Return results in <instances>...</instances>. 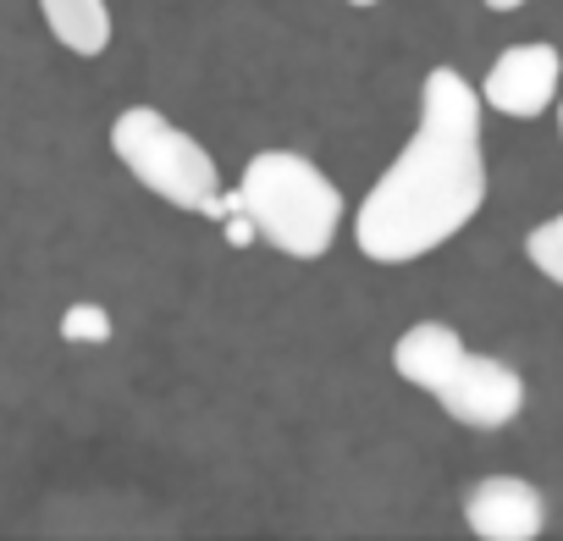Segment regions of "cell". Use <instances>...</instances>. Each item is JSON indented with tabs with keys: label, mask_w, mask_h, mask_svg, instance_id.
I'll use <instances>...</instances> for the list:
<instances>
[{
	"label": "cell",
	"mask_w": 563,
	"mask_h": 541,
	"mask_svg": "<svg viewBox=\"0 0 563 541\" xmlns=\"http://www.w3.org/2000/svg\"><path fill=\"white\" fill-rule=\"evenodd\" d=\"M481 100L453 67H431L420 84V128L365 194L354 216V243L382 265H409L459 238L481 216Z\"/></svg>",
	"instance_id": "1"
},
{
	"label": "cell",
	"mask_w": 563,
	"mask_h": 541,
	"mask_svg": "<svg viewBox=\"0 0 563 541\" xmlns=\"http://www.w3.org/2000/svg\"><path fill=\"white\" fill-rule=\"evenodd\" d=\"M238 210L271 249L294 260H321L343 227V194L310 155H294V150H260L243 166Z\"/></svg>",
	"instance_id": "2"
},
{
	"label": "cell",
	"mask_w": 563,
	"mask_h": 541,
	"mask_svg": "<svg viewBox=\"0 0 563 541\" xmlns=\"http://www.w3.org/2000/svg\"><path fill=\"white\" fill-rule=\"evenodd\" d=\"M111 150L117 161L166 205L177 210H199L216 188H221V172H216V155L183 133L177 122H166L155 106H128L117 122H111Z\"/></svg>",
	"instance_id": "3"
},
{
	"label": "cell",
	"mask_w": 563,
	"mask_h": 541,
	"mask_svg": "<svg viewBox=\"0 0 563 541\" xmlns=\"http://www.w3.org/2000/svg\"><path fill=\"white\" fill-rule=\"evenodd\" d=\"M437 404H442L459 426H470V431H497V426L519 420V409H525V382H519L514 365L464 349L459 365L442 376Z\"/></svg>",
	"instance_id": "4"
},
{
	"label": "cell",
	"mask_w": 563,
	"mask_h": 541,
	"mask_svg": "<svg viewBox=\"0 0 563 541\" xmlns=\"http://www.w3.org/2000/svg\"><path fill=\"white\" fill-rule=\"evenodd\" d=\"M552 95H558V51L552 45H508L481 84V100L519 122L541 117L552 106Z\"/></svg>",
	"instance_id": "5"
},
{
	"label": "cell",
	"mask_w": 563,
	"mask_h": 541,
	"mask_svg": "<svg viewBox=\"0 0 563 541\" xmlns=\"http://www.w3.org/2000/svg\"><path fill=\"white\" fill-rule=\"evenodd\" d=\"M464 525L481 541H536L547 525V503L519 475H486L464 497Z\"/></svg>",
	"instance_id": "6"
},
{
	"label": "cell",
	"mask_w": 563,
	"mask_h": 541,
	"mask_svg": "<svg viewBox=\"0 0 563 541\" xmlns=\"http://www.w3.org/2000/svg\"><path fill=\"white\" fill-rule=\"evenodd\" d=\"M459 354H464V338H459L448 321H420V327H409V332L393 343V371H398L404 382L437 393L442 376L459 365Z\"/></svg>",
	"instance_id": "7"
},
{
	"label": "cell",
	"mask_w": 563,
	"mask_h": 541,
	"mask_svg": "<svg viewBox=\"0 0 563 541\" xmlns=\"http://www.w3.org/2000/svg\"><path fill=\"white\" fill-rule=\"evenodd\" d=\"M40 12H45L56 45H67L73 56H100L111 45V12H106V0H40Z\"/></svg>",
	"instance_id": "8"
},
{
	"label": "cell",
	"mask_w": 563,
	"mask_h": 541,
	"mask_svg": "<svg viewBox=\"0 0 563 541\" xmlns=\"http://www.w3.org/2000/svg\"><path fill=\"white\" fill-rule=\"evenodd\" d=\"M525 254L536 260V270H541L547 283H563V216L541 221V227L525 238Z\"/></svg>",
	"instance_id": "9"
},
{
	"label": "cell",
	"mask_w": 563,
	"mask_h": 541,
	"mask_svg": "<svg viewBox=\"0 0 563 541\" xmlns=\"http://www.w3.org/2000/svg\"><path fill=\"white\" fill-rule=\"evenodd\" d=\"M62 338L67 343H111V316L100 305H73L62 316Z\"/></svg>",
	"instance_id": "10"
},
{
	"label": "cell",
	"mask_w": 563,
	"mask_h": 541,
	"mask_svg": "<svg viewBox=\"0 0 563 541\" xmlns=\"http://www.w3.org/2000/svg\"><path fill=\"white\" fill-rule=\"evenodd\" d=\"M221 221H227V227H221V232H227V243H238V249H243V243L254 238V227H249V216H243V210H232V216H221Z\"/></svg>",
	"instance_id": "11"
},
{
	"label": "cell",
	"mask_w": 563,
	"mask_h": 541,
	"mask_svg": "<svg viewBox=\"0 0 563 541\" xmlns=\"http://www.w3.org/2000/svg\"><path fill=\"white\" fill-rule=\"evenodd\" d=\"M525 0H486V12H519Z\"/></svg>",
	"instance_id": "12"
},
{
	"label": "cell",
	"mask_w": 563,
	"mask_h": 541,
	"mask_svg": "<svg viewBox=\"0 0 563 541\" xmlns=\"http://www.w3.org/2000/svg\"><path fill=\"white\" fill-rule=\"evenodd\" d=\"M349 7H376V0H349Z\"/></svg>",
	"instance_id": "13"
}]
</instances>
